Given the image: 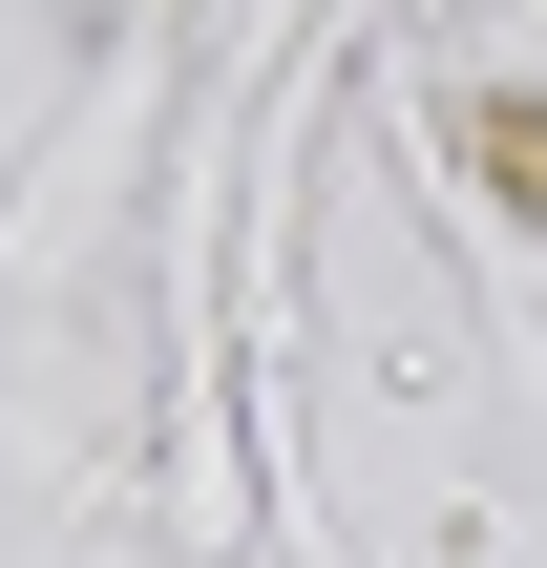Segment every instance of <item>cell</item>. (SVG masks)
Returning <instances> with one entry per match:
<instances>
[{
    "mask_svg": "<svg viewBox=\"0 0 547 568\" xmlns=\"http://www.w3.org/2000/svg\"><path fill=\"white\" fill-rule=\"evenodd\" d=\"M464 169H485V190L547 232V105H485V126H464Z\"/></svg>",
    "mask_w": 547,
    "mask_h": 568,
    "instance_id": "6da1fadb",
    "label": "cell"
}]
</instances>
